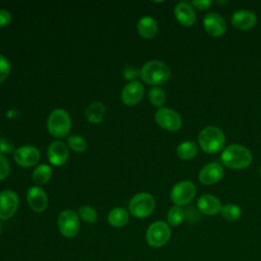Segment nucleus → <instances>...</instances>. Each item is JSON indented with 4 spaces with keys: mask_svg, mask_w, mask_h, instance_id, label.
Instances as JSON below:
<instances>
[{
    "mask_svg": "<svg viewBox=\"0 0 261 261\" xmlns=\"http://www.w3.org/2000/svg\"><path fill=\"white\" fill-rule=\"evenodd\" d=\"M198 153V147L194 142L186 141L180 143L176 148L177 156L182 160H190Z\"/></svg>",
    "mask_w": 261,
    "mask_h": 261,
    "instance_id": "nucleus-24",
    "label": "nucleus"
},
{
    "mask_svg": "<svg viewBox=\"0 0 261 261\" xmlns=\"http://www.w3.org/2000/svg\"><path fill=\"white\" fill-rule=\"evenodd\" d=\"M79 216L81 217V219L87 223H94L97 221L98 218V214L97 211L89 206V205H83L79 208Z\"/></svg>",
    "mask_w": 261,
    "mask_h": 261,
    "instance_id": "nucleus-28",
    "label": "nucleus"
},
{
    "mask_svg": "<svg viewBox=\"0 0 261 261\" xmlns=\"http://www.w3.org/2000/svg\"><path fill=\"white\" fill-rule=\"evenodd\" d=\"M193 5L199 10H205L211 5V1L209 0H194Z\"/></svg>",
    "mask_w": 261,
    "mask_h": 261,
    "instance_id": "nucleus-35",
    "label": "nucleus"
},
{
    "mask_svg": "<svg viewBox=\"0 0 261 261\" xmlns=\"http://www.w3.org/2000/svg\"><path fill=\"white\" fill-rule=\"evenodd\" d=\"M195 185L190 180H182L173 186L170 192V199L176 206H182L190 203L196 196Z\"/></svg>",
    "mask_w": 261,
    "mask_h": 261,
    "instance_id": "nucleus-8",
    "label": "nucleus"
},
{
    "mask_svg": "<svg viewBox=\"0 0 261 261\" xmlns=\"http://www.w3.org/2000/svg\"><path fill=\"white\" fill-rule=\"evenodd\" d=\"M174 15L176 20L184 27H192L196 21L195 10L187 2H179L175 5Z\"/></svg>",
    "mask_w": 261,
    "mask_h": 261,
    "instance_id": "nucleus-19",
    "label": "nucleus"
},
{
    "mask_svg": "<svg viewBox=\"0 0 261 261\" xmlns=\"http://www.w3.org/2000/svg\"><path fill=\"white\" fill-rule=\"evenodd\" d=\"M260 175H261V167H260Z\"/></svg>",
    "mask_w": 261,
    "mask_h": 261,
    "instance_id": "nucleus-37",
    "label": "nucleus"
},
{
    "mask_svg": "<svg viewBox=\"0 0 261 261\" xmlns=\"http://www.w3.org/2000/svg\"><path fill=\"white\" fill-rule=\"evenodd\" d=\"M220 213L222 217L227 221H236L238 220L242 215V210L238 205H234L232 203H228L221 207Z\"/></svg>",
    "mask_w": 261,
    "mask_h": 261,
    "instance_id": "nucleus-26",
    "label": "nucleus"
},
{
    "mask_svg": "<svg viewBox=\"0 0 261 261\" xmlns=\"http://www.w3.org/2000/svg\"><path fill=\"white\" fill-rule=\"evenodd\" d=\"M10 171V166H9V162L6 159V157L0 153V180L5 179Z\"/></svg>",
    "mask_w": 261,
    "mask_h": 261,
    "instance_id": "nucleus-32",
    "label": "nucleus"
},
{
    "mask_svg": "<svg viewBox=\"0 0 261 261\" xmlns=\"http://www.w3.org/2000/svg\"><path fill=\"white\" fill-rule=\"evenodd\" d=\"M137 30L141 37L145 39H152L158 31L157 21L149 15L141 17L137 23Z\"/></svg>",
    "mask_w": 261,
    "mask_h": 261,
    "instance_id": "nucleus-20",
    "label": "nucleus"
},
{
    "mask_svg": "<svg viewBox=\"0 0 261 261\" xmlns=\"http://www.w3.org/2000/svg\"><path fill=\"white\" fill-rule=\"evenodd\" d=\"M10 73V63L8 59L0 54V84L3 83Z\"/></svg>",
    "mask_w": 261,
    "mask_h": 261,
    "instance_id": "nucleus-30",
    "label": "nucleus"
},
{
    "mask_svg": "<svg viewBox=\"0 0 261 261\" xmlns=\"http://www.w3.org/2000/svg\"><path fill=\"white\" fill-rule=\"evenodd\" d=\"M170 236L171 230L169 224L158 220L151 223L147 228L146 241L153 248H161L168 243Z\"/></svg>",
    "mask_w": 261,
    "mask_h": 261,
    "instance_id": "nucleus-6",
    "label": "nucleus"
},
{
    "mask_svg": "<svg viewBox=\"0 0 261 261\" xmlns=\"http://www.w3.org/2000/svg\"><path fill=\"white\" fill-rule=\"evenodd\" d=\"M221 202L215 196L206 194L202 195L197 201L198 210L205 215H215L221 210Z\"/></svg>",
    "mask_w": 261,
    "mask_h": 261,
    "instance_id": "nucleus-18",
    "label": "nucleus"
},
{
    "mask_svg": "<svg viewBox=\"0 0 261 261\" xmlns=\"http://www.w3.org/2000/svg\"><path fill=\"white\" fill-rule=\"evenodd\" d=\"M155 121L159 126L170 132L179 129L182 124L181 117L176 111L164 107H161L156 111Z\"/></svg>",
    "mask_w": 261,
    "mask_h": 261,
    "instance_id": "nucleus-9",
    "label": "nucleus"
},
{
    "mask_svg": "<svg viewBox=\"0 0 261 261\" xmlns=\"http://www.w3.org/2000/svg\"><path fill=\"white\" fill-rule=\"evenodd\" d=\"M257 22L256 14L248 9H241L236 11L231 16V23L234 28L246 31L252 29Z\"/></svg>",
    "mask_w": 261,
    "mask_h": 261,
    "instance_id": "nucleus-17",
    "label": "nucleus"
},
{
    "mask_svg": "<svg viewBox=\"0 0 261 261\" xmlns=\"http://www.w3.org/2000/svg\"><path fill=\"white\" fill-rule=\"evenodd\" d=\"M68 155V147L61 141H54L48 146L47 157L54 166H61L66 163Z\"/></svg>",
    "mask_w": 261,
    "mask_h": 261,
    "instance_id": "nucleus-13",
    "label": "nucleus"
},
{
    "mask_svg": "<svg viewBox=\"0 0 261 261\" xmlns=\"http://www.w3.org/2000/svg\"><path fill=\"white\" fill-rule=\"evenodd\" d=\"M27 201L30 208L37 213L43 212L48 205V198L46 192L38 186L31 187L28 190Z\"/></svg>",
    "mask_w": 261,
    "mask_h": 261,
    "instance_id": "nucleus-12",
    "label": "nucleus"
},
{
    "mask_svg": "<svg viewBox=\"0 0 261 261\" xmlns=\"http://www.w3.org/2000/svg\"><path fill=\"white\" fill-rule=\"evenodd\" d=\"M128 211L123 207H115L107 215L108 223L113 227H122L128 222Z\"/></svg>",
    "mask_w": 261,
    "mask_h": 261,
    "instance_id": "nucleus-21",
    "label": "nucleus"
},
{
    "mask_svg": "<svg viewBox=\"0 0 261 261\" xmlns=\"http://www.w3.org/2000/svg\"><path fill=\"white\" fill-rule=\"evenodd\" d=\"M52 177V168L48 164L38 165L32 174L33 181L39 186L44 185L50 180Z\"/></svg>",
    "mask_w": 261,
    "mask_h": 261,
    "instance_id": "nucleus-23",
    "label": "nucleus"
},
{
    "mask_svg": "<svg viewBox=\"0 0 261 261\" xmlns=\"http://www.w3.org/2000/svg\"><path fill=\"white\" fill-rule=\"evenodd\" d=\"M47 128L55 138H64L71 128V119L69 114L60 108L53 110L47 119Z\"/></svg>",
    "mask_w": 261,
    "mask_h": 261,
    "instance_id": "nucleus-4",
    "label": "nucleus"
},
{
    "mask_svg": "<svg viewBox=\"0 0 261 261\" xmlns=\"http://www.w3.org/2000/svg\"><path fill=\"white\" fill-rule=\"evenodd\" d=\"M170 68L162 61L150 60L141 68V77L143 82L155 87L165 84L170 77Z\"/></svg>",
    "mask_w": 261,
    "mask_h": 261,
    "instance_id": "nucleus-2",
    "label": "nucleus"
},
{
    "mask_svg": "<svg viewBox=\"0 0 261 261\" xmlns=\"http://www.w3.org/2000/svg\"><path fill=\"white\" fill-rule=\"evenodd\" d=\"M18 196L11 190L0 192V219L7 220L11 218L18 208Z\"/></svg>",
    "mask_w": 261,
    "mask_h": 261,
    "instance_id": "nucleus-10",
    "label": "nucleus"
},
{
    "mask_svg": "<svg viewBox=\"0 0 261 261\" xmlns=\"http://www.w3.org/2000/svg\"><path fill=\"white\" fill-rule=\"evenodd\" d=\"M1 230H2V224H1V222H0V232H1Z\"/></svg>",
    "mask_w": 261,
    "mask_h": 261,
    "instance_id": "nucleus-36",
    "label": "nucleus"
},
{
    "mask_svg": "<svg viewBox=\"0 0 261 261\" xmlns=\"http://www.w3.org/2000/svg\"><path fill=\"white\" fill-rule=\"evenodd\" d=\"M68 147L74 152H84L87 149V143L85 139L77 135H72L67 138Z\"/></svg>",
    "mask_w": 261,
    "mask_h": 261,
    "instance_id": "nucleus-29",
    "label": "nucleus"
},
{
    "mask_svg": "<svg viewBox=\"0 0 261 261\" xmlns=\"http://www.w3.org/2000/svg\"><path fill=\"white\" fill-rule=\"evenodd\" d=\"M203 27L205 31L213 37H220L226 31L225 20L221 15L215 12H210L205 15L203 18Z\"/></svg>",
    "mask_w": 261,
    "mask_h": 261,
    "instance_id": "nucleus-15",
    "label": "nucleus"
},
{
    "mask_svg": "<svg viewBox=\"0 0 261 261\" xmlns=\"http://www.w3.org/2000/svg\"><path fill=\"white\" fill-rule=\"evenodd\" d=\"M221 162L228 168L242 169L248 167L252 162V154L248 148L239 144L227 146L221 153Z\"/></svg>",
    "mask_w": 261,
    "mask_h": 261,
    "instance_id": "nucleus-1",
    "label": "nucleus"
},
{
    "mask_svg": "<svg viewBox=\"0 0 261 261\" xmlns=\"http://www.w3.org/2000/svg\"><path fill=\"white\" fill-rule=\"evenodd\" d=\"M155 209V200L149 193L143 192L135 195L128 202L129 213L137 218H146Z\"/></svg>",
    "mask_w": 261,
    "mask_h": 261,
    "instance_id": "nucleus-5",
    "label": "nucleus"
},
{
    "mask_svg": "<svg viewBox=\"0 0 261 261\" xmlns=\"http://www.w3.org/2000/svg\"><path fill=\"white\" fill-rule=\"evenodd\" d=\"M144 95V87L139 81L127 83L121 91V100L127 106L138 104Z\"/></svg>",
    "mask_w": 261,
    "mask_h": 261,
    "instance_id": "nucleus-14",
    "label": "nucleus"
},
{
    "mask_svg": "<svg viewBox=\"0 0 261 261\" xmlns=\"http://www.w3.org/2000/svg\"><path fill=\"white\" fill-rule=\"evenodd\" d=\"M186 217V212L180 206H172L167 212V222L171 226H178L182 223Z\"/></svg>",
    "mask_w": 261,
    "mask_h": 261,
    "instance_id": "nucleus-25",
    "label": "nucleus"
},
{
    "mask_svg": "<svg viewBox=\"0 0 261 261\" xmlns=\"http://www.w3.org/2000/svg\"><path fill=\"white\" fill-rule=\"evenodd\" d=\"M13 144L7 138L0 139V153H11L13 151Z\"/></svg>",
    "mask_w": 261,
    "mask_h": 261,
    "instance_id": "nucleus-33",
    "label": "nucleus"
},
{
    "mask_svg": "<svg viewBox=\"0 0 261 261\" xmlns=\"http://www.w3.org/2000/svg\"><path fill=\"white\" fill-rule=\"evenodd\" d=\"M105 113V106L101 102H93L87 106L85 116L91 123H99L102 121Z\"/></svg>",
    "mask_w": 261,
    "mask_h": 261,
    "instance_id": "nucleus-22",
    "label": "nucleus"
},
{
    "mask_svg": "<svg viewBox=\"0 0 261 261\" xmlns=\"http://www.w3.org/2000/svg\"><path fill=\"white\" fill-rule=\"evenodd\" d=\"M223 167L217 162H210L206 164L199 172V180L201 184L209 186L216 184L223 176Z\"/></svg>",
    "mask_w": 261,
    "mask_h": 261,
    "instance_id": "nucleus-16",
    "label": "nucleus"
},
{
    "mask_svg": "<svg viewBox=\"0 0 261 261\" xmlns=\"http://www.w3.org/2000/svg\"><path fill=\"white\" fill-rule=\"evenodd\" d=\"M198 142L201 149L208 154H215L219 152L225 143V137L223 132L217 126L204 127L199 136Z\"/></svg>",
    "mask_w": 261,
    "mask_h": 261,
    "instance_id": "nucleus-3",
    "label": "nucleus"
},
{
    "mask_svg": "<svg viewBox=\"0 0 261 261\" xmlns=\"http://www.w3.org/2000/svg\"><path fill=\"white\" fill-rule=\"evenodd\" d=\"M11 13L6 9H0V28L6 27L11 21Z\"/></svg>",
    "mask_w": 261,
    "mask_h": 261,
    "instance_id": "nucleus-34",
    "label": "nucleus"
},
{
    "mask_svg": "<svg viewBox=\"0 0 261 261\" xmlns=\"http://www.w3.org/2000/svg\"><path fill=\"white\" fill-rule=\"evenodd\" d=\"M13 158L17 165L21 167H31L39 162L41 153L36 147L32 145H24L14 151Z\"/></svg>",
    "mask_w": 261,
    "mask_h": 261,
    "instance_id": "nucleus-11",
    "label": "nucleus"
},
{
    "mask_svg": "<svg viewBox=\"0 0 261 261\" xmlns=\"http://www.w3.org/2000/svg\"><path fill=\"white\" fill-rule=\"evenodd\" d=\"M123 77L124 80H127L129 82H133V81H137L136 79L141 75V70H139L137 67L133 66V65H129L127 67H125L123 69Z\"/></svg>",
    "mask_w": 261,
    "mask_h": 261,
    "instance_id": "nucleus-31",
    "label": "nucleus"
},
{
    "mask_svg": "<svg viewBox=\"0 0 261 261\" xmlns=\"http://www.w3.org/2000/svg\"><path fill=\"white\" fill-rule=\"evenodd\" d=\"M57 225L60 233L68 239L75 237L80 229L79 214L72 209H66L59 213Z\"/></svg>",
    "mask_w": 261,
    "mask_h": 261,
    "instance_id": "nucleus-7",
    "label": "nucleus"
},
{
    "mask_svg": "<svg viewBox=\"0 0 261 261\" xmlns=\"http://www.w3.org/2000/svg\"><path fill=\"white\" fill-rule=\"evenodd\" d=\"M149 101L154 106H156L158 108H161V106L166 101L165 92L161 88H159V87H153L149 91Z\"/></svg>",
    "mask_w": 261,
    "mask_h": 261,
    "instance_id": "nucleus-27",
    "label": "nucleus"
}]
</instances>
